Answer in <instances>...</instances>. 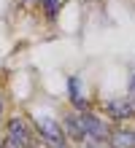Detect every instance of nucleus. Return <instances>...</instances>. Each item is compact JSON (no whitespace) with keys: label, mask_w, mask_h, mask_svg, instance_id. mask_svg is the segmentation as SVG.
Instances as JSON below:
<instances>
[{"label":"nucleus","mask_w":135,"mask_h":148,"mask_svg":"<svg viewBox=\"0 0 135 148\" xmlns=\"http://www.w3.org/2000/svg\"><path fill=\"white\" fill-rule=\"evenodd\" d=\"M38 132L35 127L27 121L24 116H11L6 119V127H3V148H38Z\"/></svg>","instance_id":"f257e3e1"},{"label":"nucleus","mask_w":135,"mask_h":148,"mask_svg":"<svg viewBox=\"0 0 135 148\" xmlns=\"http://www.w3.org/2000/svg\"><path fill=\"white\" fill-rule=\"evenodd\" d=\"M33 127H35V132H38V140L46 143L49 148L62 145V143H70L68 135H65V129H62V124H60L57 119H51V116H35L33 119Z\"/></svg>","instance_id":"f03ea898"},{"label":"nucleus","mask_w":135,"mask_h":148,"mask_svg":"<svg viewBox=\"0 0 135 148\" xmlns=\"http://www.w3.org/2000/svg\"><path fill=\"white\" fill-rule=\"evenodd\" d=\"M78 121H81V127H84L87 143H108V137H111V127H108L105 119H100L92 110H78Z\"/></svg>","instance_id":"7ed1b4c3"},{"label":"nucleus","mask_w":135,"mask_h":148,"mask_svg":"<svg viewBox=\"0 0 135 148\" xmlns=\"http://www.w3.org/2000/svg\"><path fill=\"white\" fill-rule=\"evenodd\" d=\"M105 113L116 124H122L127 119H135V94L132 97H111V100H105Z\"/></svg>","instance_id":"20e7f679"},{"label":"nucleus","mask_w":135,"mask_h":148,"mask_svg":"<svg viewBox=\"0 0 135 148\" xmlns=\"http://www.w3.org/2000/svg\"><path fill=\"white\" fill-rule=\"evenodd\" d=\"M68 102L73 110H89V97L84 92L81 75H68Z\"/></svg>","instance_id":"39448f33"},{"label":"nucleus","mask_w":135,"mask_h":148,"mask_svg":"<svg viewBox=\"0 0 135 148\" xmlns=\"http://www.w3.org/2000/svg\"><path fill=\"white\" fill-rule=\"evenodd\" d=\"M62 129H65V135H68V140L73 143V145H81V143H87V137H84V127H81V121H78V110H68V113H62Z\"/></svg>","instance_id":"423d86ee"},{"label":"nucleus","mask_w":135,"mask_h":148,"mask_svg":"<svg viewBox=\"0 0 135 148\" xmlns=\"http://www.w3.org/2000/svg\"><path fill=\"white\" fill-rule=\"evenodd\" d=\"M108 143L114 148H135V129H111V137H108Z\"/></svg>","instance_id":"0eeeda50"},{"label":"nucleus","mask_w":135,"mask_h":148,"mask_svg":"<svg viewBox=\"0 0 135 148\" xmlns=\"http://www.w3.org/2000/svg\"><path fill=\"white\" fill-rule=\"evenodd\" d=\"M41 3H43V8H46V16L54 19L57 11H60V3H62V0H41Z\"/></svg>","instance_id":"6e6552de"},{"label":"nucleus","mask_w":135,"mask_h":148,"mask_svg":"<svg viewBox=\"0 0 135 148\" xmlns=\"http://www.w3.org/2000/svg\"><path fill=\"white\" fill-rule=\"evenodd\" d=\"M127 92H130V94H135V75L130 78V84H127Z\"/></svg>","instance_id":"1a4fd4ad"},{"label":"nucleus","mask_w":135,"mask_h":148,"mask_svg":"<svg viewBox=\"0 0 135 148\" xmlns=\"http://www.w3.org/2000/svg\"><path fill=\"white\" fill-rule=\"evenodd\" d=\"M0 129H3V94H0Z\"/></svg>","instance_id":"9d476101"},{"label":"nucleus","mask_w":135,"mask_h":148,"mask_svg":"<svg viewBox=\"0 0 135 148\" xmlns=\"http://www.w3.org/2000/svg\"><path fill=\"white\" fill-rule=\"evenodd\" d=\"M54 148H76L73 143H62V145H54Z\"/></svg>","instance_id":"9b49d317"},{"label":"nucleus","mask_w":135,"mask_h":148,"mask_svg":"<svg viewBox=\"0 0 135 148\" xmlns=\"http://www.w3.org/2000/svg\"><path fill=\"white\" fill-rule=\"evenodd\" d=\"M27 3H41V0H27Z\"/></svg>","instance_id":"f8f14e48"}]
</instances>
